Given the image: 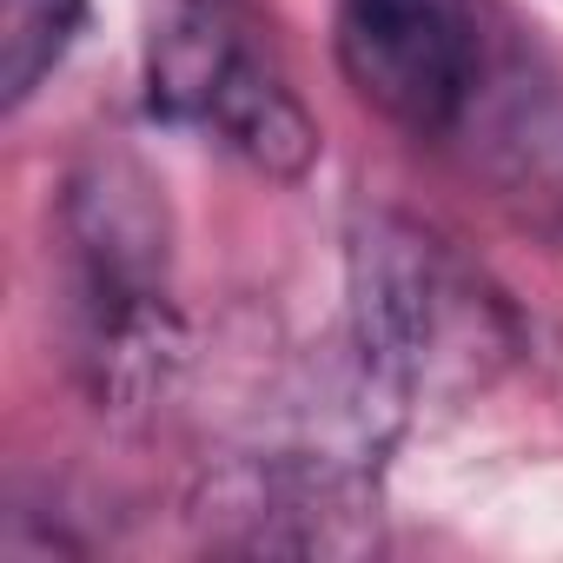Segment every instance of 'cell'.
Listing matches in <instances>:
<instances>
[{
	"label": "cell",
	"mask_w": 563,
	"mask_h": 563,
	"mask_svg": "<svg viewBox=\"0 0 563 563\" xmlns=\"http://www.w3.org/2000/svg\"><path fill=\"white\" fill-rule=\"evenodd\" d=\"M74 319L80 365L107 405H140L179 358V319L166 299V225L153 186L126 159H100L74 179Z\"/></svg>",
	"instance_id": "cell-2"
},
{
	"label": "cell",
	"mask_w": 563,
	"mask_h": 563,
	"mask_svg": "<svg viewBox=\"0 0 563 563\" xmlns=\"http://www.w3.org/2000/svg\"><path fill=\"white\" fill-rule=\"evenodd\" d=\"M352 339L378 391L424 398L484 378L490 358L510 352V319L444 239L372 212L352 225Z\"/></svg>",
	"instance_id": "cell-1"
},
{
	"label": "cell",
	"mask_w": 563,
	"mask_h": 563,
	"mask_svg": "<svg viewBox=\"0 0 563 563\" xmlns=\"http://www.w3.org/2000/svg\"><path fill=\"white\" fill-rule=\"evenodd\" d=\"M87 27V0H0V107L21 113Z\"/></svg>",
	"instance_id": "cell-5"
},
{
	"label": "cell",
	"mask_w": 563,
	"mask_h": 563,
	"mask_svg": "<svg viewBox=\"0 0 563 563\" xmlns=\"http://www.w3.org/2000/svg\"><path fill=\"white\" fill-rule=\"evenodd\" d=\"M332 54L352 93L411 140L464 133L490 80L477 0H339Z\"/></svg>",
	"instance_id": "cell-4"
},
{
	"label": "cell",
	"mask_w": 563,
	"mask_h": 563,
	"mask_svg": "<svg viewBox=\"0 0 563 563\" xmlns=\"http://www.w3.org/2000/svg\"><path fill=\"white\" fill-rule=\"evenodd\" d=\"M146 107L265 179H299L319 159V120L239 0H173L146 54Z\"/></svg>",
	"instance_id": "cell-3"
}]
</instances>
